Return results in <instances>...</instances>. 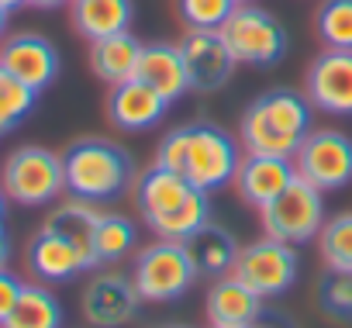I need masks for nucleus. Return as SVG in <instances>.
<instances>
[{"label":"nucleus","instance_id":"obj_40","mask_svg":"<svg viewBox=\"0 0 352 328\" xmlns=\"http://www.w3.org/2000/svg\"><path fill=\"white\" fill-rule=\"evenodd\" d=\"M169 328H187V325H169Z\"/></svg>","mask_w":352,"mask_h":328},{"label":"nucleus","instance_id":"obj_34","mask_svg":"<svg viewBox=\"0 0 352 328\" xmlns=\"http://www.w3.org/2000/svg\"><path fill=\"white\" fill-rule=\"evenodd\" d=\"M66 4H73V0H28V8H38V11H56Z\"/></svg>","mask_w":352,"mask_h":328},{"label":"nucleus","instance_id":"obj_36","mask_svg":"<svg viewBox=\"0 0 352 328\" xmlns=\"http://www.w3.org/2000/svg\"><path fill=\"white\" fill-rule=\"evenodd\" d=\"M25 4H28V0H0V8H4L8 14H11V11H18V8H25Z\"/></svg>","mask_w":352,"mask_h":328},{"label":"nucleus","instance_id":"obj_3","mask_svg":"<svg viewBox=\"0 0 352 328\" xmlns=\"http://www.w3.org/2000/svg\"><path fill=\"white\" fill-rule=\"evenodd\" d=\"M311 100L297 90H270L242 114V142L249 152L294 159L311 131Z\"/></svg>","mask_w":352,"mask_h":328},{"label":"nucleus","instance_id":"obj_10","mask_svg":"<svg viewBox=\"0 0 352 328\" xmlns=\"http://www.w3.org/2000/svg\"><path fill=\"white\" fill-rule=\"evenodd\" d=\"M304 97L314 111L352 118V52L324 49L304 76Z\"/></svg>","mask_w":352,"mask_h":328},{"label":"nucleus","instance_id":"obj_2","mask_svg":"<svg viewBox=\"0 0 352 328\" xmlns=\"http://www.w3.org/2000/svg\"><path fill=\"white\" fill-rule=\"evenodd\" d=\"M63 173H66V190L90 204L118 201L128 190H135V180H138L131 152L107 138L73 142L63 152Z\"/></svg>","mask_w":352,"mask_h":328},{"label":"nucleus","instance_id":"obj_14","mask_svg":"<svg viewBox=\"0 0 352 328\" xmlns=\"http://www.w3.org/2000/svg\"><path fill=\"white\" fill-rule=\"evenodd\" d=\"M297 177L294 159L287 155H266V152H249L242 159V166L235 173V187L242 194L245 204L252 208H266L273 197H280L287 190V184Z\"/></svg>","mask_w":352,"mask_h":328},{"label":"nucleus","instance_id":"obj_19","mask_svg":"<svg viewBox=\"0 0 352 328\" xmlns=\"http://www.w3.org/2000/svg\"><path fill=\"white\" fill-rule=\"evenodd\" d=\"M204 311H208L211 325H249V321L263 318V294H256L249 283H242L239 276L228 273L211 283Z\"/></svg>","mask_w":352,"mask_h":328},{"label":"nucleus","instance_id":"obj_7","mask_svg":"<svg viewBox=\"0 0 352 328\" xmlns=\"http://www.w3.org/2000/svg\"><path fill=\"white\" fill-rule=\"evenodd\" d=\"M221 35H225L235 63H245V66L263 69V66H276L287 56L283 25L256 4H239L232 11V18L221 25Z\"/></svg>","mask_w":352,"mask_h":328},{"label":"nucleus","instance_id":"obj_37","mask_svg":"<svg viewBox=\"0 0 352 328\" xmlns=\"http://www.w3.org/2000/svg\"><path fill=\"white\" fill-rule=\"evenodd\" d=\"M4 32H8V11L0 8V39H4Z\"/></svg>","mask_w":352,"mask_h":328},{"label":"nucleus","instance_id":"obj_25","mask_svg":"<svg viewBox=\"0 0 352 328\" xmlns=\"http://www.w3.org/2000/svg\"><path fill=\"white\" fill-rule=\"evenodd\" d=\"M211 221V201H208V190H194L176 211L148 221V228L159 235V239H176V242H187L197 228H204Z\"/></svg>","mask_w":352,"mask_h":328},{"label":"nucleus","instance_id":"obj_29","mask_svg":"<svg viewBox=\"0 0 352 328\" xmlns=\"http://www.w3.org/2000/svg\"><path fill=\"white\" fill-rule=\"evenodd\" d=\"M318 39L324 49H349L352 52V0H324L318 8Z\"/></svg>","mask_w":352,"mask_h":328},{"label":"nucleus","instance_id":"obj_33","mask_svg":"<svg viewBox=\"0 0 352 328\" xmlns=\"http://www.w3.org/2000/svg\"><path fill=\"white\" fill-rule=\"evenodd\" d=\"M211 328H276V321H270V318L263 314V318H256V321H249V325H211Z\"/></svg>","mask_w":352,"mask_h":328},{"label":"nucleus","instance_id":"obj_24","mask_svg":"<svg viewBox=\"0 0 352 328\" xmlns=\"http://www.w3.org/2000/svg\"><path fill=\"white\" fill-rule=\"evenodd\" d=\"M0 328H63V304L42 283H25L14 311Z\"/></svg>","mask_w":352,"mask_h":328},{"label":"nucleus","instance_id":"obj_1","mask_svg":"<svg viewBox=\"0 0 352 328\" xmlns=\"http://www.w3.org/2000/svg\"><path fill=\"white\" fill-rule=\"evenodd\" d=\"M155 162L187 177L194 187L214 194L235 180L242 166V152H239V142L225 128L197 121V124H180L166 131L159 142Z\"/></svg>","mask_w":352,"mask_h":328},{"label":"nucleus","instance_id":"obj_38","mask_svg":"<svg viewBox=\"0 0 352 328\" xmlns=\"http://www.w3.org/2000/svg\"><path fill=\"white\" fill-rule=\"evenodd\" d=\"M4 208H8V194H4V187H0V221H4Z\"/></svg>","mask_w":352,"mask_h":328},{"label":"nucleus","instance_id":"obj_18","mask_svg":"<svg viewBox=\"0 0 352 328\" xmlns=\"http://www.w3.org/2000/svg\"><path fill=\"white\" fill-rule=\"evenodd\" d=\"M28 270H32L38 280H45V283H66V280H73L76 273H83L87 263H83L80 249H76L69 239H63V235L52 232V228H42V232L28 242Z\"/></svg>","mask_w":352,"mask_h":328},{"label":"nucleus","instance_id":"obj_27","mask_svg":"<svg viewBox=\"0 0 352 328\" xmlns=\"http://www.w3.org/2000/svg\"><path fill=\"white\" fill-rule=\"evenodd\" d=\"M135 225L124 218V215H100L97 221V232H94V252H97V263L107 266V263H121L131 249H135Z\"/></svg>","mask_w":352,"mask_h":328},{"label":"nucleus","instance_id":"obj_12","mask_svg":"<svg viewBox=\"0 0 352 328\" xmlns=\"http://www.w3.org/2000/svg\"><path fill=\"white\" fill-rule=\"evenodd\" d=\"M142 294L124 273H97L83 290V318L94 328H124L138 318Z\"/></svg>","mask_w":352,"mask_h":328},{"label":"nucleus","instance_id":"obj_6","mask_svg":"<svg viewBox=\"0 0 352 328\" xmlns=\"http://www.w3.org/2000/svg\"><path fill=\"white\" fill-rule=\"evenodd\" d=\"M321 225H324V190H318L300 173L287 184V190L280 197H273L263 208L266 235L290 242V245H304V242L318 239Z\"/></svg>","mask_w":352,"mask_h":328},{"label":"nucleus","instance_id":"obj_11","mask_svg":"<svg viewBox=\"0 0 352 328\" xmlns=\"http://www.w3.org/2000/svg\"><path fill=\"white\" fill-rule=\"evenodd\" d=\"M180 52H184V63H187L190 90H197V94L221 90L239 66L225 35L211 32V28H190L180 42Z\"/></svg>","mask_w":352,"mask_h":328},{"label":"nucleus","instance_id":"obj_4","mask_svg":"<svg viewBox=\"0 0 352 328\" xmlns=\"http://www.w3.org/2000/svg\"><path fill=\"white\" fill-rule=\"evenodd\" d=\"M197 266L187 252L184 242L176 239H159L152 245H145L135 256V270L131 280L142 294V300L152 304H169V300H180L190 294V287L197 283Z\"/></svg>","mask_w":352,"mask_h":328},{"label":"nucleus","instance_id":"obj_13","mask_svg":"<svg viewBox=\"0 0 352 328\" xmlns=\"http://www.w3.org/2000/svg\"><path fill=\"white\" fill-rule=\"evenodd\" d=\"M0 66L11 69L18 80H25L32 90L42 94L59 76V49L45 35L18 32L0 42Z\"/></svg>","mask_w":352,"mask_h":328},{"label":"nucleus","instance_id":"obj_32","mask_svg":"<svg viewBox=\"0 0 352 328\" xmlns=\"http://www.w3.org/2000/svg\"><path fill=\"white\" fill-rule=\"evenodd\" d=\"M21 290H25V280H21V276H14L8 266L0 270V325H4V321H8V314L14 311V304H18Z\"/></svg>","mask_w":352,"mask_h":328},{"label":"nucleus","instance_id":"obj_23","mask_svg":"<svg viewBox=\"0 0 352 328\" xmlns=\"http://www.w3.org/2000/svg\"><path fill=\"white\" fill-rule=\"evenodd\" d=\"M135 21L131 0H73V25L83 39L97 42L128 32Z\"/></svg>","mask_w":352,"mask_h":328},{"label":"nucleus","instance_id":"obj_5","mask_svg":"<svg viewBox=\"0 0 352 328\" xmlns=\"http://www.w3.org/2000/svg\"><path fill=\"white\" fill-rule=\"evenodd\" d=\"M0 187L14 204L25 208H42L52 204L66 190V173H63V155L42 145H21L8 155L4 170H0Z\"/></svg>","mask_w":352,"mask_h":328},{"label":"nucleus","instance_id":"obj_39","mask_svg":"<svg viewBox=\"0 0 352 328\" xmlns=\"http://www.w3.org/2000/svg\"><path fill=\"white\" fill-rule=\"evenodd\" d=\"M235 4H252V0H235Z\"/></svg>","mask_w":352,"mask_h":328},{"label":"nucleus","instance_id":"obj_22","mask_svg":"<svg viewBox=\"0 0 352 328\" xmlns=\"http://www.w3.org/2000/svg\"><path fill=\"white\" fill-rule=\"evenodd\" d=\"M97 221H100V211H97L90 201H83V197H69V201H63V204L49 215L45 228H52V232H59L63 239H69V242L80 249L87 270H97V266H100V263H97V252H94V232H97Z\"/></svg>","mask_w":352,"mask_h":328},{"label":"nucleus","instance_id":"obj_21","mask_svg":"<svg viewBox=\"0 0 352 328\" xmlns=\"http://www.w3.org/2000/svg\"><path fill=\"white\" fill-rule=\"evenodd\" d=\"M184 245H187V252H190L197 273H201V276H211V280L228 276L232 266H235V259H239V249H242V245L235 242V235H232L228 228L214 225V221H208L204 228H197Z\"/></svg>","mask_w":352,"mask_h":328},{"label":"nucleus","instance_id":"obj_8","mask_svg":"<svg viewBox=\"0 0 352 328\" xmlns=\"http://www.w3.org/2000/svg\"><path fill=\"white\" fill-rule=\"evenodd\" d=\"M297 270H300L297 245L266 235V239L249 242L245 249H239V259L232 266V276H239L242 283H249L263 297H276V294H283V290L294 287Z\"/></svg>","mask_w":352,"mask_h":328},{"label":"nucleus","instance_id":"obj_20","mask_svg":"<svg viewBox=\"0 0 352 328\" xmlns=\"http://www.w3.org/2000/svg\"><path fill=\"white\" fill-rule=\"evenodd\" d=\"M138 59H142V42L131 32H121V35H107V39L90 42V69L107 87H118L124 80H135Z\"/></svg>","mask_w":352,"mask_h":328},{"label":"nucleus","instance_id":"obj_35","mask_svg":"<svg viewBox=\"0 0 352 328\" xmlns=\"http://www.w3.org/2000/svg\"><path fill=\"white\" fill-rule=\"evenodd\" d=\"M8 259H11V239H8L4 225H0V270L8 266Z\"/></svg>","mask_w":352,"mask_h":328},{"label":"nucleus","instance_id":"obj_30","mask_svg":"<svg viewBox=\"0 0 352 328\" xmlns=\"http://www.w3.org/2000/svg\"><path fill=\"white\" fill-rule=\"evenodd\" d=\"M239 4L235 0H176V14L187 28H211L221 32V25L232 18Z\"/></svg>","mask_w":352,"mask_h":328},{"label":"nucleus","instance_id":"obj_17","mask_svg":"<svg viewBox=\"0 0 352 328\" xmlns=\"http://www.w3.org/2000/svg\"><path fill=\"white\" fill-rule=\"evenodd\" d=\"M135 80L148 83L155 94H162L169 104L180 100L190 90V76H187V63L180 45H169V42H152L142 45V59H138V73Z\"/></svg>","mask_w":352,"mask_h":328},{"label":"nucleus","instance_id":"obj_9","mask_svg":"<svg viewBox=\"0 0 352 328\" xmlns=\"http://www.w3.org/2000/svg\"><path fill=\"white\" fill-rule=\"evenodd\" d=\"M294 166L318 190H342L352 184V138L335 128H314L300 142Z\"/></svg>","mask_w":352,"mask_h":328},{"label":"nucleus","instance_id":"obj_31","mask_svg":"<svg viewBox=\"0 0 352 328\" xmlns=\"http://www.w3.org/2000/svg\"><path fill=\"white\" fill-rule=\"evenodd\" d=\"M318 297H321V307H324L328 314L352 321V273L328 270V276H324Z\"/></svg>","mask_w":352,"mask_h":328},{"label":"nucleus","instance_id":"obj_15","mask_svg":"<svg viewBox=\"0 0 352 328\" xmlns=\"http://www.w3.org/2000/svg\"><path fill=\"white\" fill-rule=\"evenodd\" d=\"M166 107H169V100L142 80H124V83L111 87V97H107V114H111L114 128H121V131L155 128L162 121Z\"/></svg>","mask_w":352,"mask_h":328},{"label":"nucleus","instance_id":"obj_26","mask_svg":"<svg viewBox=\"0 0 352 328\" xmlns=\"http://www.w3.org/2000/svg\"><path fill=\"white\" fill-rule=\"evenodd\" d=\"M38 90H32L25 80H18L11 69L0 66V138L11 135L32 111H35Z\"/></svg>","mask_w":352,"mask_h":328},{"label":"nucleus","instance_id":"obj_28","mask_svg":"<svg viewBox=\"0 0 352 328\" xmlns=\"http://www.w3.org/2000/svg\"><path fill=\"white\" fill-rule=\"evenodd\" d=\"M318 249H321V259L328 270L352 273V211H342L321 225Z\"/></svg>","mask_w":352,"mask_h":328},{"label":"nucleus","instance_id":"obj_16","mask_svg":"<svg viewBox=\"0 0 352 328\" xmlns=\"http://www.w3.org/2000/svg\"><path fill=\"white\" fill-rule=\"evenodd\" d=\"M194 190H201V187H194L187 177H180L176 170H166L155 162L152 170L138 173V180H135V204H138L142 221L148 225V221L176 211Z\"/></svg>","mask_w":352,"mask_h":328}]
</instances>
